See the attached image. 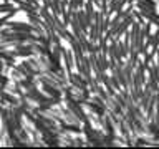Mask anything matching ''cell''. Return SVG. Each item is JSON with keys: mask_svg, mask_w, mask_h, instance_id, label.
I'll return each instance as SVG.
<instances>
[{"mask_svg": "<svg viewBox=\"0 0 159 149\" xmlns=\"http://www.w3.org/2000/svg\"><path fill=\"white\" fill-rule=\"evenodd\" d=\"M3 2H10V0H3Z\"/></svg>", "mask_w": 159, "mask_h": 149, "instance_id": "5bb4252c", "label": "cell"}, {"mask_svg": "<svg viewBox=\"0 0 159 149\" xmlns=\"http://www.w3.org/2000/svg\"><path fill=\"white\" fill-rule=\"evenodd\" d=\"M109 81H111V84H113V88L114 89H116V91H121V84H119V81H118V78L116 76H114V74H113V76H109Z\"/></svg>", "mask_w": 159, "mask_h": 149, "instance_id": "7c38bea8", "label": "cell"}, {"mask_svg": "<svg viewBox=\"0 0 159 149\" xmlns=\"http://www.w3.org/2000/svg\"><path fill=\"white\" fill-rule=\"evenodd\" d=\"M10 53H12L13 58L17 56H22V58H30V56H35V50L32 47V43H17L15 45V50H10Z\"/></svg>", "mask_w": 159, "mask_h": 149, "instance_id": "6da1fadb", "label": "cell"}, {"mask_svg": "<svg viewBox=\"0 0 159 149\" xmlns=\"http://www.w3.org/2000/svg\"><path fill=\"white\" fill-rule=\"evenodd\" d=\"M151 47L152 48H159V28L152 33V42H151Z\"/></svg>", "mask_w": 159, "mask_h": 149, "instance_id": "8fae6325", "label": "cell"}, {"mask_svg": "<svg viewBox=\"0 0 159 149\" xmlns=\"http://www.w3.org/2000/svg\"><path fill=\"white\" fill-rule=\"evenodd\" d=\"M0 99L5 103H8L10 106H17L18 104V99L13 96V94H8V93H5V91H0Z\"/></svg>", "mask_w": 159, "mask_h": 149, "instance_id": "52a82bcc", "label": "cell"}, {"mask_svg": "<svg viewBox=\"0 0 159 149\" xmlns=\"http://www.w3.org/2000/svg\"><path fill=\"white\" fill-rule=\"evenodd\" d=\"M133 66L129 65L128 61L123 65V73H124V79H126V84H128V89L131 88V84H133Z\"/></svg>", "mask_w": 159, "mask_h": 149, "instance_id": "8992f818", "label": "cell"}, {"mask_svg": "<svg viewBox=\"0 0 159 149\" xmlns=\"http://www.w3.org/2000/svg\"><path fill=\"white\" fill-rule=\"evenodd\" d=\"M83 106L89 108L93 113H96L98 116H104V114H106V106H101V104H98L96 101L91 103V101H88V99H84V101H83Z\"/></svg>", "mask_w": 159, "mask_h": 149, "instance_id": "277c9868", "label": "cell"}, {"mask_svg": "<svg viewBox=\"0 0 159 149\" xmlns=\"http://www.w3.org/2000/svg\"><path fill=\"white\" fill-rule=\"evenodd\" d=\"M7 28L13 30V32H22V33H33L35 27L32 23H23V22H7Z\"/></svg>", "mask_w": 159, "mask_h": 149, "instance_id": "3957f363", "label": "cell"}, {"mask_svg": "<svg viewBox=\"0 0 159 149\" xmlns=\"http://www.w3.org/2000/svg\"><path fill=\"white\" fill-rule=\"evenodd\" d=\"M134 15L131 13V15H128L126 18H123L121 22H119V25L116 27V30H114V33H113V38H116V40H119V37H123L124 33L129 30V27H131V23L134 22Z\"/></svg>", "mask_w": 159, "mask_h": 149, "instance_id": "7a4b0ae2", "label": "cell"}, {"mask_svg": "<svg viewBox=\"0 0 159 149\" xmlns=\"http://www.w3.org/2000/svg\"><path fill=\"white\" fill-rule=\"evenodd\" d=\"M133 15H134V18H136V22H138L139 25H144V23H146V20L143 18V15L139 13V10H138V8H134V10H133Z\"/></svg>", "mask_w": 159, "mask_h": 149, "instance_id": "30bf717a", "label": "cell"}, {"mask_svg": "<svg viewBox=\"0 0 159 149\" xmlns=\"http://www.w3.org/2000/svg\"><path fill=\"white\" fill-rule=\"evenodd\" d=\"M84 7V0H68V10L70 12H76V10Z\"/></svg>", "mask_w": 159, "mask_h": 149, "instance_id": "ba28073f", "label": "cell"}, {"mask_svg": "<svg viewBox=\"0 0 159 149\" xmlns=\"http://www.w3.org/2000/svg\"><path fill=\"white\" fill-rule=\"evenodd\" d=\"M38 2H40V0H38Z\"/></svg>", "mask_w": 159, "mask_h": 149, "instance_id": "9a60e30c", "label": "cell"}, {"mask_svg": "<svg viewBox=\"0 0 159 149\" xmlns=\"http://www.w3.org/2000/svg\"><path fill=\"white\" fill-rule=\"evenodd\" d=\"M139 2H143V3H146V5H151V7H156L157 8V3L154 2V0H139Z\"/></svg>", "mask_w": 159, "mask_h": 149, "instance_id": "4fadbf2b", "label": "cell"}, {"mask_svg": "<svg viewBox=\"0 0 159 149\" xmlns=\"http://www.w3.org/2000/svg\"><path fill=\"white\" fill-rule=\"evenodd\" d=\"M43 84V91L48 94V96L52 98H61V91L58 89V86H55V84H48V83H42Z\"/></svg>", "mask_w": 159, "mask_h": 149, "instance_id": "5b68a950", "label": "cell"}, {"mask_svg": "<svg viewBox=\"0 0 159 149\" xmlns=\"http://www.w3.org/2000/svg\"><path fill=\"white\" fill-rule=\"evenodd\" d=\"M133 144L134 146H148V144H151V141H148V139H144V138H134Z\"/></svg>", "mask_w": 159, "mask_h": 149, "instance_id": "9c48e42d", "label": "cell"}]
</instances>
